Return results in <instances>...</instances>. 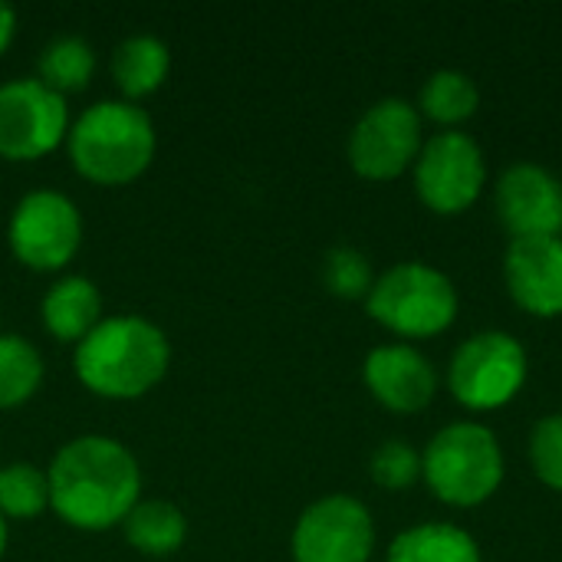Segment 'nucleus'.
<instances>
[{"mask_svg": "<svg viewBox=\"0 0 562 562\" xmlns=\"http://www.w3.org/2000/svg\"><path fill=\"white\" fill-rule=\"evenodd\" d=\"M422 477L451 507H477L491 501L504 481L497 435L477 422L445 425L422 451Z\"/></svg>", "mask_w": 562, "mask_h": 562, "instance_id": "20e7f679", "label": "nucleus"}, {"mask_svg": "<svg viewBox=\"0 0 562 562\" xmlns=\"http://www.w3.org/2000/svg\"><path fill=\"white\" fill-rule=\"evenodd\" d=\"M510 296L537 316L562 313V237H514L504 254Z\"/></svg>", "mask_w": 562, "mask_h": 562, "instance_id": "ddd939ff", "label": "nucleus"}, {"mask_svg": "<svg viewBox=\"0 0 562 562\" xmlns=\"http://www.w3.org/2000/svg\"><path fill=\"white\" fill-rule=\"evenodd\" d=\"M527 349L504 329H484L468 336L448 366L451 395L471 412L504 408L527 382Z\"/></svg>", "mask_w": 562, "mask_h": 562, "instance_id": "423d86ee", "label": "nucleus"}, {"mask_svg": "<svg viewBox=\"0 0 562 562\" xmlns=\"http://www.w3.org/2000/svg\"><path fill=\"white\" fill-rule=\"evenodd\" d=\"M366 306L385 329L405 339H425L454 323L461 300L445 270L425 260H405L375 277Z\"/></svg>", "mask_w": 562, "mask_h": 562, "instance_id": "39448f33", "label": "nucleus"}, {"mask_svg": "<svg viewBox=\"0 0 562 562\" xmlns=\"http://www.w3.org/2000/svg\"><path fill=\"white\" fill-rule=\"evenodd\" d=\"M43 326L56 339H86L102 319V296L89 277H63L43 296Z\"/></svg>", "mask_w": 562, "mask_h": 562, "instance_id": "2eb2a0df", "label": "nucleus"}, {"mask_svg": "<svg viewBox=\"0 0 562 562\" xmlns=\"http://www.w3.org/2000/svg\"><path fill=\"white\" fill-rule=\"evenodd\" d=\"M13 30H16V13H13V7H10V3H3V0H0V53L10 46Z\"/></svg>", "mask_w": 562, "mask_h": 562, "instance_id": "a878e982", "label": "nucleus"}, {"mask_svg": "<svg viewBox=\"0 0 562 562\" xmlns=\"http://www.w3.org/2000/svg\"><path fill=\"white\" fill-rule=\"evenodd\" d=\"M530 464L543 484L562 491V412L540 418L530 431Z\"/></svg>", "mask_w": 562, "mask_h": 562, "instance_id": "393cba45", "label": "nucleus"}, {"mask_svg": "<svg viewBox=\"0 0 562 562\" xmlns=\"http://www.w3.org/2000/svg\"><path fill=\"white\" fill-rule=\"evenodd\" d=\"M49 507L79 530H105L122 524L142 494L135 454L105 435L66 441L49 471Z\"/></svg>", "mask_w": 562, "mask_h": 562, "instance_id": "f257e3e1", "label": "nucleus"}, {"mask_svg": "<svg viewBox=\"0 0 562 562\" xmlns=\"http://www.w3.org/2000/svg\"><path fill=\"white\" fill-rule=\"evenodd\" d=\"M3 550H7V520L0 517V557H3Z\"/></svg>", "mask_w": 562, "mask_h": 562, "instance_id": "bb28decb", "label": "nucleus"}, {"mask_svg": "<svg viewBox=\"0 0 562 562\" xmlns=\"http://www.w3.org/2000/svg\"><path fill=\"white\" fill-rule=\"evenodd\" d=\"M290 547L296 562H369L375 550V524L362 501L329 494L300 514Z\"/></svg>", "mask_w": 562, "mask_h": 562, "instance_id": "9b49d317", "label": "nucleus"}, {"mask_svg": "<svg viewBox=\"0 0 562 562\" xmlns=\"http://www.w3.org/2000/svg\"><path fill=\"white\" fill-rule=\"evenodd\" d=\"M82 244L79 207L59 191H30L10 214V250L33 270L66 267Z\"/></svg>", "mask_w": 562, "mask_h": 562, "instance_id": "9d476101", "label": "nucleus"}, {"mask_svg": "<svg viewBox=\"0 0 562 562\" xmlns=\"http://www.w3.org/2000/svg\"><path fill=\"white\" fill-rule=\"evenodd\" d=\"M497 214L514 237H560L562 181L537 161L510 165L497 181Z\"/></svg>", "mask_w": 562, "mask_h": 562, "instance_id": "f8f14e48", "label": "nucleus"}, {"mask_svg": "<svg viewBox=\"0 0 562 562\" xmlns=\"http://www.w3.org/2000/svg\"><path fill=\"white\" fill-rule=\"evenodd\" d=\"M323 283L329 293L342 300H359V296H369L375 273H372L369 257L359 247L339 244L323 257Z\"/></svg>", "mask_w": 562, "mask_h": 562, "instance_id": "5701e85b", "label": "nucleus"}, {"mask_svg": "<svg viewBox=\"0 0 562 562\" xmlns=\"http://www.w3.org/2000/svg\"><path fill=\"white\" fill-rule=\"evenodd\" d=\"M477 82L461 69H438L422 86V112L441 125H458L477 112Z\"/></svg>", "mask_w": 562, "mask_h": 562, "instance_id": "aec40b11", "label": "nucleus"}, {"mask_svg": "<svg viewBox=\"0 0 562 562\" xmlns=\"http://www.w3.org/2000/svg\"><path fill=\"white\" fill-rule=\"evenodd\" d=\"M36 69H40V79L49 89H56L59 95H66V92L82 89L92 79V72H95V53H92V46L82 36L66 33V36L49 40L40 49Z\"/></svg>", "mask_w": 562, "mask_h": 562, "instance_id": "6ab92c4d", "label": "nucleus"}, {"mask_svg": "<svg viewBox=\"0 0 562 562\" xmlns=\"http://www.w3.org/2000/svg\"><path fill=\"white\" fill-rule=\"evenodd\" d=\"M122 530L138 553L171 557L188 537V520L171 501H138L122 520Z\"/></svg>", "mask_w": 562, "mask_h": 562, "instance_id": "a211bd4d", "label": "nucleus"}, {"mask_svg": "<svg viewBox=\"0 0 562 562\" xmlns=\"http://www.w3.org/2000/svg\"><path fill=\"white\" fill-rule=\"evenodd\" d=\"M43 382V359L33 342L0 333V408L23 405Z\"/></svg>", "mask_w": 562, "mask_h": 562, "instance_id": "412c9836", "label": "nucleus"}, {"mask_svg": "<svg viewBox=\"0 0 562 562\" xmlns=\"http://www.w3.org/2000/svg\"><path fill=\"white\" fill-rule=\"evenodd\" d=\"M69 135L66 95L49 89L40 76H16L0 86V155L10 161H33L53 151Z\"/></svg>", "mask_w": 562, "mask_h": 562, "instance_id": "6e6552de", "label": "nucleus"}, {"mask_svg": "<svg viewBox=\"0 0 562 562\" xmlns=\"http://www.w3.org/2000/svg\"><path fill=\"white\" fill-rule=\"evenodd\" d=\"M487 184V161L481 145L458 128L428 138L415 158L418 198L438 214L468 211Z\"/></svg>", "mask_w": 562, "mask_h": 562, "instance_id": "1a4fd4ad", "label": "nucleus"}, {"mask_svg": "<svg viewBox=\"0 0 562 562\" xmlns=\"http://www.w3.org/2000/svg\"><path fill=\"white\" fill-rule=\"evenodd\" d=\"M151 115L128 99L92 102L66 135L72 168L95 184H125L155 158Z\"/></svg>", "mask_w": 562, "mask_h": 562, "instance_id": "7ed1b4c3", "label": "nucleus"}, {"mask_svg": "<svg viewBox=\"0 0 562 562\" xmlns=\"http://www.w3.org/2000/svg\"><path fill=\"white\" fill-rule=\"evenodd\" d=\"M168 336L145 316H105L79 339L72 366L79 382L105 398H138L168 372Z\"/></svg>", "mask_w": 562, "mask_h": 562, "instance_id": "f03ea898", "label": "nucleus"}, {"mask_svg": "<svg viewBox=\"0 0 562 562\" xmlns=\"http://www.w3.org/2000/svg\"><path fill=\"white\" fill-rule=\"evenodd\" d=\"M49 507V477L33 464L0 468V517H36Z\"/></svg>", "mask_w": 562, "mask_h": 562, "instance_id": "4be33fe9", "label": "nucleus"}, {"mask_svg": "<svg viewBox=\"0 0 562 562\" xmlns=\"http://www.w3.org/2000/svg\"><path fill=\"white\" fill-rule=\"evenodd\" d=\"M422 112L398 95L372 102L349 132V161L362 178L389 181L422 151Z\"/></svg>", "mask_w": 562, "mask_h": 562, "instance_id": "0eeeda50", "label": "nucleus"}, {"mask_svg": "<svg viewBox=\"0 0 562 562\" xmlns=\"http://www.w3.org/2000/svg\"><path fill=\"white\" fill-rule=\"evenodd\" d=\"M385 562H481V550L468 530L435 520L398 533Z\"/></svg>", "mask_w": 562, "mask_h": 562, "instance_id": "dca6fc26", "label": "nucleus"}, {"mask_svg": "<svg viewBox=\"0 0 562 562\" xmlns=\"http://www.w3.org/2000/svg\"><path fill=\"white\" fill-rule=\"evenodd\" d=\"M369 471H372L375 484H382L389 491H402V487H412L422 477V454L408 441L389 438L372 451Z\"/></svg>", "mask_w": 562, "mask_h": 562, "instance_id": "b1692460", "label": "nucleus"}, {"mask_svg": "<svg viewBox=\"0 0 562 562\" xmlns=\"http://www.w3.org/2000/svg\"><path fill=\"white\" fill-rule=\"evenodd\" d=\"M168 66H171V53L151 33L125 36L112 53V76H115L119 89L128 95V102L155 92L165 82Z\"/></svg>", "mask_w": 562, "mask_h": 562, "instance_id": "f3484780", "label": "nucleus"}, {"mask_svg": "<svg viewBox=\"0 0 562 562\" xmlns=\"http://www.w3.org/2000/svg\"><path fill=\"white\" fill-rule=\"evenodd\" d=\"M362 379L369 392L392 412H422L438 392V372L408 342L379 346L366 356Z\"/></svg>", "mask_w": 562, "mask_h": 562, "instance_id": "4468645a", "label": "nucleus"}]
</instances>
